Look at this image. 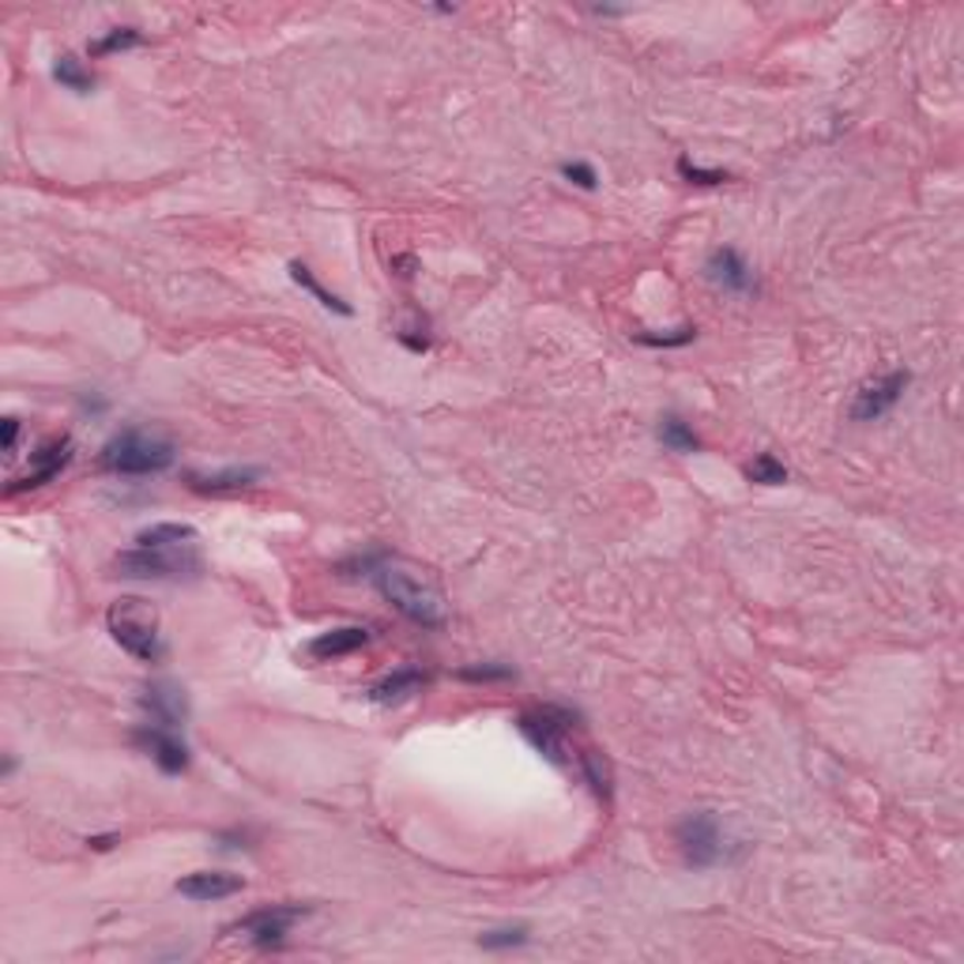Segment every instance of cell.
Instances as JSON below:
<instances>
[{"label":"cell","mask_w":964,"mask_h":964,"mask_svg":"<svg viewBox=\"0 0 964 964\" xmlns=\"http://www.w3.org/2000/svg\"><path fill=\"white\" fill-rule=\"evenodd\" d=\"M366 569H369V580L377 585L380 596H385L404 618H412V622L423 626V629L445 626L442 591L429 585L415 566H407V561H399V558H377V561H366Z\"/></svg>","instance_id":"cell-1"},{"label":"cell","mask_w":964,"mask_h":964,"mask_svg":"<svg viewBox=\"0 0 964 964\" xmlns=\"http://www.w3.org/2000/svg\"><path fill=\"white\" fill-rule=\"evenodd\" d=\"M106 629L110 637L118 641L132 660L140 663H159L166 656V641H162V626H159V610L148 603V599H118L106 610Z\"/></svg>","instance_id":"cell-2"},{"label":"cell","mask_w":964,"mask_h":964,"mask_svg":"<svg viewBox=\"0 0 964 964\" xmlns=\"http://www.w3.org/2000/svg\"><path fill=\"white\" fill-rule=\"evenodd\" d=\"M174 442L148 429H121L99 453V464L110 475H159L174 464Z\"/></svg>","instance_id":"cell-3"},{"label":"cell","mask_w":964,"mask_h":964,"mask_svg":"<svg viewBox=\"0 0 964 964\" xmlns=\"http://www.w3.org/2000/svg\"><path fill=\"white\" fill-rule=\"evenodd\" d=\"M577 720L580 716L561 709V704H542V709L524 712L517 720V728H520L524 739H528L531 747L550 761V765L572 769V761L580 758V753H572V728H577Z\"/></svg>","instance_id":"cell-4"},{"label":"cell","mask_w":964,"mask_h":964,"mask_svg":"<svg viewBox=\"0 0 964 964\" xmlns=\"http://www.w3.org/2000/svg\"><path fill=\"white\" fill-rule=\"evenodd\" d=\"M113 569L129 580H181L200 572V554L196 542H189V547H132L118 554Z\"/></svg>","instance_id":"cell-5"},{"label":"cell","mask_w":964,"mask_h":964,"mask_svg":"<svg viewBox=\"0 0 964 964\" xmlns=\"http://www.w3.org/2000/svg\"><path fill=\"white\" fill-rule=\"evenodd\" d=\"M302 915H310V909H302V904H268V909H256L245 920H237L231 931L242 934L245 942H253L256 950H272L283 946V938L294 931V923Z\"/></svg>","instance_id":"cell-6"},{"label":"cell","mask_w":964,"mask_h":964,"mask_svg":"<svg viewBox=\"0 0 964 964\" xmlns=\"http://www.w3.org/2000/svg\"><path fill=\"white\" fill-rule=\"evenodd\" d=\"M674 836H679L686 866H693V871H709V866L723 863V829L709 810L686 818Z\"/></svg>","instance_id":"cell-7"},{"label":"cell","mask_w":964,"mask_h":964,"mask_svg":"<svg viewBox=\"0 0 964 964\" xmlns=\"http://www.w3.org/2000/svg\"><path fill=\"white\" fill-rule=\"evenodd\" d=\"M69 464H72V437L69 434L50 437L45 445H38V453H31V467H27L19 479H12L8 494L16 498V494H23V490H38V486L53 483Z\"/></svg>","instance_id":"cell-8"},{"label":"cell","mask_w":964,"mask_h":964,"mask_svg":"<svg viewBox=\"0 0 964 964\" xmlns=\"http://www.w3.org/2000/svg\"><path fill=\"white\" fill-rule=\"evenodd\" d=\"M909 385H912L909 369H893V374H885L877 380H866V385L855 393L852 418L855 423H874V418H882L885 412H893V407L901 404V396Z\"/></svg>","instance_id":"cell-9"},{"label":"cell","mask_w":964,"mask_h":964,"mask_svg":"<svg viewBox=\"0 0 964 964\" xmlns=\"http://www.w3.org/2000/svg\"><path fill=\"white\" fill-rule=\"evenodd\" d=\"M140 709H143V720L148 723H159V728H174L181 731L189 720V697L181 690L177 682H148L140 690Z\"/></svg>","instance_id":"cell-10"},{"label":"cell","mask_w":964,"mask_h":964,"mask_svg":"<svg viewBox=\"0 0 964 964\" xmlns=\"http://www.w3.org/2000/svg\"><path fill=\"white\" fill-rule=\"evenodd\" d=\"M136 742L148 750V758L166 772V777H181L189 769V742L181 739V731L174 728H159V723L143 720L136 728Z\"/></svg>","instance_id":"cell-11"},{"label":"cell","mask_w":964,"mask_h":964,"mask_svg":"<svg viewBox=\"0 0 964 964\" xmlns=\"http://www.w3.org/2000/svg\"><path fill=\"white\" fill-rule=\"evenodd\" d=\"M426 682H429L426 671H418V667H399V671L385 674L380 682L369 686L366 701L380 704V709H393V704H404V701H412L415 693H423Z\"/></svg>","instance_id":"cell-12"},{"label":"cell","mask_w":964,"mask_h":964,"mask_svg":"<svg viewBox=\"0 0 964 964\" xmlns=\"http://www.w3.org/2000/svg\"><path fill=\"white\" fill-rule=\"evenodd\" d=\"M181 896L189 901H223V896H234L245 890V877L242 874H226V871H196V874H185L181 882L174 885Z\"/></svg>","instance_id":"cell-13"},{"label":"cell","mask_w":964,"mask_h":964,"mask_svg":"<svg viewBox=\"0 0 964 964\" xmlns=\"http://www.w3.org/2000/svg\"><path fill=\"white\" fill-rule=\"evenodd\" d=\"M709 280L728 294H750L753 291V268L742 261L739 250H716L704 264Z\"/></svg>","instance_id":"cell-14"},{"label":"cell","mask_w":964,"mask_h":964,"mask_svg":"<svg viewBox=\"0 0 964 964\" xmlns=\"http://www.w3.org/2000/svg\"><path fill=\"white\" fill-rule=\"evenodd\" d=\"M369 645V629L362 626H339V629H328V633L313 637L310 645H305V652L313 656V660H339V656H351L358 652V648Z\"/></svg>","instance_id":"cell-15"},{"label":"cell","mask_w":964,"mask_h":964,"mask_svg":"<svg viewBox=\"0 0 964 964\" xmlns=\"http://www.w3.org/2000/svg\"><path fill=\"white\" fill-rule=\"evenodd\" d=\"M256 483H261V471H256V467H226V471H215V475H189V486H193L196 494H207V498L242 494Z\"/></svg>","instance_id":"cell-16"},{"label":"cell","mask_w":964,"mask_h":964,"mask_svg":"<svg viewBox=\"0 0 964 964\" xmlns=\"http://www.w3.org/2000/svg\"><path fill=\"white\" fill-rule=\"evenodd\" d=\"M291 280L302 286V291H310L313 298H317L324 310H332V313H339V317H351V305L339 298V294H332V291H324V283L317 280V275H313L310 268H305L302 261H291Z\"/></svg>","instance_id":"cell-17"},{"label":"cell","mask_w":964,"mask_h":964,"mask_svg":"<svg viewBox=\"0 0 964 964\" xmlns=\"http://www.w3.org/2000/svg\"><path fill=\"white\" fill-rule=\"evenodd\" d=\"M189 542H196L193 524H155L136 536V547H189Z\"/></svg>","instance_id":"cell-18"},{"label":"cell","mask_w":964,"mask_h":964,"mask_svg":"<svg viewBox=\"0 0 964 964\" xmlns=\"http://www.w3.org/2000/svg\"><path fill=\"white\" fill-rule=\"evenodd\" d=\"M656 437L671 448V453H697L701 448V437L693 434L690 423H682L679 415H667L660 418V426H656Z\"/></svg>","instance_id":"cell-19"},{"label":"cell","mask_w":964,"mask_h":964,"mask_svg":"<svg viewBox=\"0 0 964 964\" xmlns=\"http://www.w3.org/2000/svg\"><path fill=\"white\" fill-rule=\"evenodd\" d=\"M53 80L61 83L64 91H75V94H91V88H94V75H91V69H83V61H80V57H72V53L57 57V64H53Z\"/></svg>","instance_id":"cell-20"},{"label":"cell","mask_w":964,"mask_h":964,"mask_svg":"<svg viewBox=\"0 0 964 964\" xmlns=\"http://www.w3.org/2000/svg\"><path fill=\"white\" fill-rule=\"evenodd\" d=\"M577 769H580V777L588 780L591 791H596L599 799H610V784H615V777H610V765H607L603 753H596V750H580Z\"/></svg>","instance_id":"cell-21"},{"label":"cell","mask_w":964,"mask_h":964,"mask_svg":"<svg viewBox=\"0 0 964 964\" xmlns=\"http://www.w3.org/2000/svg\"><path fill=\"white\" fill-rule=\"evenodd\" d=\"M747 479L758 483V486H784L788 483V467L780 464L772 453H761V456H753V460L747 464Z\"/></svg>","instance_id":"cell-22"},{"label":"cell","mask_w":964,"mask_h":964,"mask_svg":"<svg viewBox=\"0 0 964 964\" xmlns=\"http://www.w3.org/2000/svg\"><path fill=\"white\" fill-rule=\"evenodd\" d=\"M143 34L136 31V27H113V31H106L102 38H94L91 42V57H106V53H125L132 50V45H140Z\"/></svg>","instance_id":"cell-23"},{"label":"cell","mask_w":964,"mask_h":964,"mask_svg":"<svg viewBox=\"0 0 964 964\" xmlns=\"http://www.w3.org/2000/svg\"><path fill=\"white\" fill-rule=\"evenodd\" d=\"M697 328L693 324H682V328H671V332H637V343H645V347H686V343H693Z\"/></svg>","instance_id":"cell-24"},{"label":"cell","mask_w":964,"mask_h":964,"mask_svg":"<svg viewBox=\"0 0 964 964\" xmlns=\"http://www.w3.org/2000/svg\"><path fill=\"white\" fill-rule=\"evenodd\" d=\"M524 942H528V927H524V923H517V927H498V931L479 934L483 950H513V946H524Z\"/></svg>","instance_id":"cell-25"},{"label":"cell","mask_w":964,"mask_h":964,"mask_svg":"<svg viewBox=\"0 0 964 964\" xmlns=\"http://www.w3.org/2000/svg\"><path fill=\"white\" fill-rule=\"evenodd\" d=\"M679 174L690 181V185H723V181H728V170L697 166V162H690V159H679Z\"/></svg>","instance_id":"cell-26"},{"label":"cell","mask_w":964,"mask_h":964,"mask_svg":"<svg viewBox=\"0 0 964 964\" xmlns=\"http://www.w3.org/2000/svg\"><path fill=\"white\" fill-rule=\"evenodd\" d=\"M561 177H566L569 185L585 189V193H591V189L599 185V174L588 166V162H561Z\"/></svg>","instance_id":"cell-27"},{"label":"cell","mask_w":964,"mask_h":964,"mask_svg":"<svg viewBox=\"0 0 964 964\" xmlns=\"http://www.w3.org/2000/svg\"><path fill=\"white\" fill-rule=\"evenodd\" d=\"M509 667H498V663H483V667H464L460 679L467 682H494V679H509Z\"/></svg>","instance_id":"cell-28"},{"label":"cell","mask_w":964,"mask_h":964,"mask_svg":"<svg viewBox=\"0 0 964 964\" xmlns=\"http://www.w3.org/2000/svg\"><path fill=\"white\" fill-rule=\"evenodd\" d=\"M16 437H19V418L8 415V418H4V453H8V456L16 453Z\"/></svg>","instance_id":"cell-29"},{"label":"cell","mask_w":964,"mask_h":964,"mask_svg":"<svg viewBox=\"0 0 964 964\" xmlns=\"http://www.w3.org/2000/svg\"><path fill=\"white\" fill-rule=\"evenodd\" d=\"M113 840L118 836H94V840H88V844L94 848V852H106V848H113Z\"/></svg>","instance_id":"cell-30"}]
</instances>
